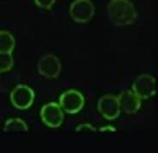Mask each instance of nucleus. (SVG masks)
Returning <instances> with one entry per match:
<instances>
[{
  "instance_id": "nucleus-6",
  "label": "nucleus",
  "mask_w": 158,
  "mask_h": 153,
  "mask_svg": "<svg viewBox=\"0 0 158 153\" xmlns=\"http://www.w3.org/2000/svg\"><path fill=\"white\" fill-rule=\"evenodd\" d=\"M132 90L141 99L150 98L156 94V79L151 75H140L133 83Z\"/></svg>"
},
{
  "instance_id": "nucleus-2",
  "label": "nucleus",
  "mask_w": 158,
  "mask_h": 153,
  "mask_svg": "<svg viewBox=\"0 0 158 153\" xmlns=\"http://www.w3.org/2000/svg\"><path fill=\"white\" fill-rule=\"evenodd\" d=\"M59 106L68 114H77L84 106V97L83 94L77 90H67L60 96Z\"/></svg>"
},
{
  "instance_id": "nucleus-10",
  "label": "nucleus",
  "mask_w": 158,
  "mask_h": 153,
  "mask_svg": "<svg viewBox=\"0 0 158 153\" xmlns=\"http://www.w3.org/2000/svg\"><path fill=\"white\" fill-rule=\"evenodd\" d=\"M16 46L15 38L11 34L5 30L0 31V53H10Z\"/></svg>"
},
{
  "instance_id": "nucleus-7",
  "label": "nucleus",
  "mask_w": 158,
  "mask_h": 153,
  "mask_svg": "<svg viewBox=\"0 0 158 153\" xmlns=\"http://www.w3.org/2000/svg\"><path fill=\"white\" fill-rule=\"evenodd\" d=\"M37 69L40 74L45 78L56 79L61 71V64L55 55L47 54L39 60Z\"/></svg>"
},
{
  "instance_id": "nucleus-9",
  "label": "nucleus",
  "mask_w": 158,
  "mask_h": 153,
  "mask_svg": "<svg viewBox=\"0 0 158 153\" xmlns=\"http://www.w3.org/2000/svg\"><path fill=\"white\" fill-rule=\"evenodd\" d=\"M117 98L120 110H122L127 114H135L141 107V98L135 94L133 91H124Z\"/></svg>"
},
{
  "instance_id": "nucleus-3",
  "label": "nucleus",
  "mask_w": 158,
  "mask_h": 153,
  "mask_svg": "<svg viewBox=\"0 0 158 153\" xmlns=\"http://www.w3.org/2000/svg\"><path fill=\"white\" fill-rule=\"evenodd\" d=\"M10 101L13 106L17 109H28L35 101V92L30 87L20 84L12 90Z\"/></svg>"
},
{
  "instance_id": "nucleus-13",
  "label": "nucleus",
  "mask_w": 158,
  "mask_h": 153,
  "mask_svg": "<svg viewBox=\"0 0 158 153\" xmlns=\"http://www.w3.org/2000/svg\"><path fill=\"white\" fill-rule=\"evenodd\" d=\"M35 4L42 9H51L55 0H35Z\"/></svg>"
},
{
  "instance_id": "nucleus-11",
  "label": "nucleus",
  "mask_w": 158,
  "mask_h": 153,
  "mask_svg": "<svg viewBox=\"0 0 158 153\" xmlns=\"http://www.w3.org/2000/svg\"><path fill=\"white\" fill-rule=\"evenodd\" d=\"M4 132H28V127L19 118H10L4 123Z\"/></svg>"
},
{
  "instance_id": "nucleus-12",
  "label": "nucleus",
  "mask_w": 158,
  "mask_h": 153,
  "mask_svg": "<svg viewBox=\"0 0 158 153\" xmlns=\"http://www.w3.org/2000/svg\"><path fill=\"white\" fill-rule=\"evenodd\" d=\"M14 65L10 53H0V73L10 71Z\"/></svg>"
},
{
  "instance_id": "nucleus-5",
  "label": "nucleus",
  "mask_w": 158,
  "mask_h": 153,
  "mask_svg": "<svg viewBox=\"0 0 158 153\" xmlns=\"http://www.w3.org/2000/svg\"><path fill=\"white\" fill-rule=\"evenodd\" d=\"M41 120L47 126L51 128H57L62 125L64 113L59 104L50 102L44 105L40 111Z\"/></svg>"
},
{
  "instance_id": "nucleus-4",
  "label": "nucleus",
  "mask_w": 158,
  "mask_h": 153,
  "mask_svg": "<svg viewBox=\"0 0 158 153\" xmlns=\"http://www.w3.org/2000/svg\"><path fill=\"white\" fill-rule=\"evenodd\" d=\"M95 13L94 4L90 0H75L71 4L70 14L77 23H87Z\"/></svg>"
},
{
  "instance_id": "nucleus-14",
  "label": "nucleus",
  "mask_w": 158,
  "mask_h": 153,
  "mask_svg": "<svg viewBox=\"0 0 158 153\" xmlns=\"http://www.w3.org/2000/svg\"><path fill=\"white\" fill-rule=\"evenodd\" d=\"M88 130H90V131H95V129L91 126L90 124H83V125H80L77 127V131H88Z\"/></svg>"
},
{
  "instance_id": "nucleus-1",
  "label": "nucleus",
  "mask_w": 158,
  "mask_h": 153,
  "mask_svg": "<svg viewBox=\"0 0 158 153\" xmlns=\"http://www.w3.org/2000/svg\"><path fill=\"white\" fill-rule=\"evenodd\" d=\"M107 14L111 22L117 26L133 23L137 18L134 5L129 0H111L107 5Z\"/></svg>"
},
{
  "instance_id": "nucleus-8",
  "label": "nucleus",
  "mask_w": 158,
  "mask_h": 153,
  "mask_svg": "<svg viewBox=\"0 0 158 153\" xmlns=\"http://www.w3.org/2000/svg\"><path fill=\"white\" fill-rule=\"evenodd\" d=\"M98 110L103 117L109 121L118 118L121 111L118 98L112 95L103 96L99 100Z\"/></svg>"
}]
</instances>
